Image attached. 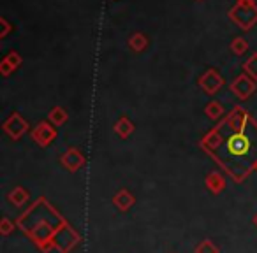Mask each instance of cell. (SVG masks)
<instances>
[{
	"label": "cell",
	"instance_id": "obj_1",
	"mask_svg": "<svg viewBox=\"0 0 257 253\" xmlns=\"http://www.w3.org/2000/svg\"><path fill=\"white\" fill-rule=\"evenodd\" d=\"M246 148H248V141H246L243 136H234V137H231V141H229V150H231L234 155L245 153Z\"/></svg>",
	"mask_w": 257,
	"mask_h": 253
}]
</instances>
